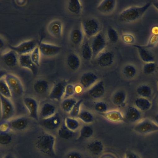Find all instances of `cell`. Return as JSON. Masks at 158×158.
Wrapping results in <instances>:
<instances>
[{"instance_id":"cell-1","label":"cell","mask_w":158,"mask_h":158,"mask_svg":"<svg viewBox=\"0 0 158 158\" xmlns=\"http://www.w3.org/2000/svg\"><path fill=\"white\" fill-rule=\"evenodd\" d=\"M151 2H148L141 6H131L123 10L119 15V20L124 23H133L140 19L149 9Z\"/></svg>"},{"instance_id":"cell-2","label":"cell","mask_w":158,"mask_h":158,"mask_svg":"<svg viewBox=\"0 0 158 158\" xmlns=\"http://www.w3.org/2000/svg\"><path fill=\"white\" fill-rule=\"evenodd\" d=\"M55 138L52 134L45 133L38 137L35 147L39 151L48 156L55 155Z\"/></svg>"},{"instance_id":"cell-3","label":"cell","mask_w":158,"mask_h":158,"mask_svg":"<svg viewBox=\"0 0 158 158\" xmlns=\"http://www.w3.org/2000/svg\"><path fill=\"white\" fill-rule=\"evenodd\" d=\"M4 79L10 89L12 97L19 98L22 96L24 93V87L18 77L13 74L7 73Z\"/></svg>"},{"instance_id":"cell-4","label":"cell","mask_w":158,"mask_h":158,"mask_svg":"<svg viewBox=\"0 0 158 158\" xmlns=\"http://www.w3.org/2000/svg\"><path fill=\"white\" fill-rule=\"evenodd\" d=\"M133 130L140 135H148L158 131V126L150 119H141L134 126Z\"/></svg>"},{"instance_id":"cell-5","label":"cell","mask_w":158,"mask_h":158,"mask_svg":"<svg viewBox=\"0 0 158 158\" xmlns=\"http://www.w3.org/2000/svg\"><path fill=\"white\" fill-rule=\"evenodd\" d=\"M1 107V120L9 121L15 114V107L10 99L0 94Z\"/></svg>"},{"instance_id":"cell-6","label":"cell","mask_w":158,"mask_h":158,"mask_svg":"<svg viewBox=\"0 0 158 158\" xmlns=\"http://www.w3.org/2000/svg\"><path fill=\"white\" fill-rule=\"evenodd\" d=\"M81 27L84 34L89 38H92L99 33L100 25L96 19H88L84 20L82 23Z\"/></svg>"},{"instance_id":"cell-7","label":"cell","mask_w":158,"mask_h":158,"mask_svg":"<svg viewBox=\"0 0 158 158\" xmlns=\"http://www.w3.org/2000/svg\"><path fill=\"white\" fill-rule=\"evenodd\" d=\"M106 44L105 37L103 34L100 32L92 38L90 45L93 52V58H96L101 52L104 51L107 45Z\"/></svg>"},{"instance_id":"cell-8","label":"cell","mask_w":158,"mask_h":158,"mask_svg":"<svg viewBox=\"0 0 158 158\" xmlns=\"http://www.w3.org/2000/svg\"><path fill=\"white\" fill-rule=\"evenodd\" d=\"M37 47L34 40H27L17 46H9L10 50L14 51L19 56L30 54Z\"/></svg>"},{"instance_id":"cell-9","label":"cell","mask_w":158,"mask_h":158,"mask_svg":"<svg viewBox=\"0 0 158 158\" xmlns=\"http://www.w3.org/2000/svg\"><path fill=\"white\" fill-rule=\"evenodd\" d=\"M23 103L29 117L35 121H39V105L36 100L31 97H26L23 99Z\"/></svg>"},{"instance_id":"cell-10","label":"cell","mask_w":158,"mask_h":158,"mask_svg":"<svg viewBox=\"0 0 158 158\" xmlns=\"http://www.w3.org/2000/svg\"><path fill=\"white\" fill-rule=\"evenodd\" d=\"M115 56L110 51H104L96 57L98 65L102 68H107L111 66L114 62Z\"/></svg>"},{"instance_id":"cell-11","label":"cell","mask_w":158,"mask_h":158,"mask_svg":"<svg viewBox=\"0 0 158 158\" xmlns=\"http://www.w3.org/2000/svg\"><path fill=\"white\" fill-rule=\"evenodd\" d=\"M66 85V83L63 81L59 82L55 84L49 93V98L60 101L64 97Z\"/></svg>"},{"instance_id":"cell-12","label":"cell","mask_w":158,"mask_h":158,"mask_svg":"<svg viewBox=\"0 0 158 158\" xmlns=\"http://www.w3.org/2000/svg\"><path fill=\"white\" fill-rule=\"evenodd\" d=\"M61 123L60 115L58 113H56L51 117L42 119V125L47 130H55L59 129L61 126Z\"/></svg>"},{"instance_id":"cell-13","label":"cell","mask_w":158,"mask_h":158,"mask_svg":"<svg viewBox=\"0 0 158 158\" xmlns=\"http://www.w3.org/2000/svg\"><path fill=\"white\" fill-rule=\"evenodd\" d=\"M98 77L92 72L84 73L80 79V85L84 89H89L97 82Z\"/></svg>"},{"instance_id":"cell-14","label":"cell","mask_w":158,"mask_h":158,"mask_svg":"<svg viewBox=\"0 0 158 158\" xmlns=\"http://www.w3.org/2000/svg\"><path fill=\"white\" fill-rule=\"evenodd\" d=\"M41 54L44 56H55L59 53L61 47L54 44L42 42L38 46Z\"/></svg>"},{"instance_id":"cell-15","label":"cell","mask_w":158,"mask_h":158,"mask_svg":"<svg viewBox=\"0 0 158 158\" xmlns=\"http://www.w3.org/2000/svg\"><path fill=\"white\" fill-rule=\"evenodd\" d=\"M18 63L22 68L30 70L33 75H36L37 73L38 67L33 62L30 54L19 56Z\"/></svg>"},{"instance_id":"cell-16","label":"cell","mask_w":158,"mask_h":158,"mask_svg":"<svg viewBox=\"0 0 158 158\" xmlns=\"http://www.w3.org/2000/svg\"><path fill=\"white\" fill-rule=\"evenodd\" d=\"M124 119L130 123H137L142 119L141 112L135 106H129L125 110Z\"/></svg>"},{"instance_id":"cell-17","label":"cell","mask_w":158,"mask_h":158,"mask_svg":"<svg viewBox=\"0 0 158 158\" xmlns=\"http://www.w3.org/2000/svg\"><path fill=\"white\" fill-rule=\"evenodd\" d=\"M9 121L11 130L15 131H23L29 126L28 119L23 116L16 117Z\"/></svg>"},{"instance_id":"cell-18","label":"cell","mask_w":158,"mask_h":158,"mask_svg":"<svg viewBox=\"0 0 158 158\" xmlns=\"http://www.w3.org/2000/svg\"><path fill=\"white\" fill-rule=\"evenodd\" d=\"M105 86L104 82L99 81L89 89L88 93L89 96L94 99H99L102 98L105 93Z\"/></svg>"},{"instance_id":"cell-19","label":"cell","mask_w":158,"mask_h":158,"mask_svg":"<svg viewBox=\"0 0 158 158\" xmlns=\"http://www.w3.org/2000/svg\"><path fill=\"white\" fill-rule=\"evenodd\" d=\"M19 55L14 51L10 50L2 55V59L4 63L9 68L16 66L18 63Z\"/></svg>"},{"instance_id":"cell-20","label":"cell","mask_w":158,"mask_h":158,"mask_svg":"<svg viewBox=\"0 0 158 158\" xmlns=\"http://www.w3.org/2000/svg\"><path fill=\"white\" fill-rule=\"evenodd\" d=\"M137 49L139 58L145 63L155 62V58L153 54L147 49L145 48L142 45H132Z\"/></svg>"},{"instance_id":"cell-21","label":"cell","mask_w":158,"mask_h":158,"mask_svg":"<svg viewBox=\"0 0 158 158\" xmlns=\"http://www.w3.org/2000/svg\"><path fill=\"white\" fill-rule=\"evenodd\" d=\"M116 5V2L114 0H103L97 6V10L101 13L108 14L114 10Z\"/></svg>"},{"instance_id":"cell-22","label":"cell","mask_w":158,"mask_h":158,"mask_svg":"<svg viewBox=\"0 0 158 158\" xmlns=\"http://www.w3.org/2000/svg\"><path fill=\"white\" fill-rule=\"evenodd\" d=\"M63 26L59 20H54L50 23L48 26L49 34L56 38H60L62 35Z\"/></svg>"},{"instance_id":"cell-23","label":"cell","mask_w":158,"mask_h":158,"mask_svg":"<svg viewBox=\"0 0 158 158\" xmlns=\"http://www.w3.org/2000/svg\"><path fill=\"white\" fill-rule=\"evenodd\" d=\"M106 120L114 123H119L124 120V116L120 111L118 110H108L105 113L101 114Z\"/></svg>"},{"instance_id":"cell-24","label":"cell","mask_w":158,"mask_h":158,"mask_svg":"<svg viewBox=\"0 0 158 158\" xmlns=\"http://www.w3.org/2000/svg\"><path fill=\"white\" fill-rule=\"evenodd\" d=\"M87 148L93 155L99 156L104 150V145L102 141L95 139L87 144Z\"/></svg>"},{"instance_id":"cell-25","label":"cell","mask_w":158,"mask_h":158,"mask_svg":"<svg viewBox=\"0 0 158 158\" xmlns=\"http://www.w3.org/2000/svg\"><path fill=\"white\" fill-rule=\"evenodd\" d=\"M70 39L72 43L75 46L81 45L84 40V33L82 29L76 27L72 29L70 35Z\"/></svg>"},{"instance_id":"cell-26","label":"cell","mask_w":158,"mask_h":158,"mask_svg":"<svg viewBox=\"0 0 158 158\" xmlns=\"http://www.w3.org/2000/svg\"><path fill=\"white\" fill-rule=\"evenodd\" d=\"M56 113V109L55 106L46 102L42 106L40 110V115L42 119H44L53 116Z\"/></svg>"},{"instance_id":"cell-27","label":"cell","mask_w":158,"mask_h":158,"mask_svg":"<svg viewBox=\"0 0 158 158\" xmlns=\"http://www.w3.org/2000/svg\"><path fill=\"white\" fill-rule=\"evenodd\" d=\"M135 107L141 112L149 110L152 106V103L149 99L138 97L134 101Z\"/></svg>"},{"instance_id":"cell-28","label":"cell","mask_w":158,"mask_h":158,"mask_svg":"<svg viewBox=\"0 0 158 158\" xmlns=\"http://www.w3.org/2000/svg\"><path fill=\"white\" fill-rule=\"evenodd\" d=\"M67 64L70 70L77 71L81 66V61L80 57L75 53H71L67 59Z\"/></svg>"},{"instance_id":"cell-29","label":"cell","mask_w":158,"mask_h":158,"mask_svg":"<svg viewBox=\"0 0 158 158\" xmlns=\"http://www.w3.org/2000/svg\"><path fill=\"white\" fill-rule=\"evenodd\" d=\"M127 95L123 90H119L116 91L112 97V102L114 105L118 107H122L125 104Z\"/></svg>"},{"instance_id":"cell-30","label":"cell","mask_w":158,"mask_h":158,"mask_svg":"<svg viewBox=\"0 0 158 158\" xmlns=\"http://www.w3.org/2000/svg\"><path fill=\"white\" fill-rule=\"evenodd\" d=\"M81 55L84 60H90L93 58V52L91 45L87 40H83L81 46Z\"/></svg>"},{"instance_id":"cell-31","label":"cell","mask_w":158,"mask_h":158,"mask_svg":"<svg viewBox=\"0 0 158 158\" xmlns=\"http://www.w3.org/2000/svg\"><path fill=\"white\" fill-rule=\"evenodd\" d=\"M33 88L36 93L42 95L47 92L49 88V84L46 80L38 79L34 82Z\"/></svg>"},{"instance_id":"cell-32","label":"cell","mask_w":158,"mask_h":158,"mask_svg":"<svg viewBox=\"0 0 158 158\" xmlns=\"http://www.w3.org/2000/svg\"><path fill=\"white\" fill-rule=\"evenodd\" d=\"M68 9L69 12L72 14L78 15L81 12L82 5L80 1L70 0L68 2Z\"/></svg>"},{"instance_id":"cell-33","label":"cell","mask_w":158,"mask_h":158,"mask_svg":"<svg viewBox=\"0 0 158 158\" xmlns=\"http://www.w3.org/2000/svg\"><path fill=\"white\" fill-rule=\"evenodd\" d=\"M152 89L147 84L139 85L136 89V93L138 97L148 99L152 95Z\"/></svg>"},{"instance_id":"cell-34","label":"cell","mask_w":158,"mask_h":158,"mask_svg":"<svg viewBox=\"0 0 158 158\" xmlns=\"http://www.w3.org/2000/svg\"><path fill=\"white\" fill-rule=\"evenodd\" d=\"M75 132L70 130L65 126V124L60 126L58 130V135L60 138L62 139H70L75 135Z\"/></svg>"},{"instance_id":"cell-35","label":"cell","mask_w":158,"mask_h":158,"mask_svg":"<svg viewBox=\"0 0 158 158\" xmlns=\"http://www.w3.org/2000/svg\"><path fill=\"white\" fill-rule=\"evenodd\" d=\"M94 130L93 127L89 125H85L80 129L78 139H86L90 138L94 135Z\"/></svg>"},{"instance_id":"cell-36","label":"cell","mask_w":158,"mask_h":158,"mask_svg":"<svg viewBox=\"0 0 158 158\" xmlns=\"http://www.w3.org/2000/svg\"><path fill=\"white\" fill-rule=\"evenodd\" d=\"M77 102V101L73 98L64 99L61 104L62 110L66 113L69 114Z\"/></svg>"},{"instance_id":"cell-37","label":"cell","mask_w":158,"mask_h":158,"mask_svg":"<svg viewBox=\"0 0 158 158\" xmlns=\"http://www.w3.org/2000/svg\"><path fill=\"white\" fill-rule=\"evenodd\" d=\"M137 73V70L133 64H126L123 69V73L125 77L128 78H134L136 75Z\"/></svg>"},{"instance_id":"cell-38","label":"cell","mask_w":158,"mask_h":158,"mask_svg":"<svg viewBox=\"0 0 158 158\" xmlns=\"http://www.w3.org/2000/svg\"><path fill=\"white\" fill-rule=\"evenodd\" d=\"M66 127L70 130L75 132L80 127V123L75 118L67 117L65 119V124Z\"/></svg>"},{"instance_id":"cell-39","label":"cell","mask_w":158,"mask_h":158,"mask_svg":"<svg viewBox=\"0 0 158 158\" xmlns=\"http://www.w3.org/2000/svg\"><path fill=\"white\" fill-rule=\"evenodd\" d=\"M77 118L86 124H90L94 121V116L90 112L87 110L81 111Z\"/></svg>"},{"instance_id":"cell-40","label":"cell","mask_w":158,"mask_h":158,"mask_svg":"<svg viewBox=\"0 0 158 158\" xmlns=\"http://www.w3.org/2000/svg\"><path fill=\"white\" fill-rule=\"evenodd\" d=\"M0 94L7 98L10 99L12 97L11 91L4 78L0 80Z\"/></svg>"},{"instance_id":"cell-41","label":"cell","mask_w":158,"mask_h":158,"mask_svg":"<svg viewBox=\"0 0 158 158\" xmlns=\"http://www.w3.org/2000/svg\"><path fill=\"white\" fill-rule=\"evenodd\" d=\"M157 69V64L155 62L145 63L142 68L143 73L147 75L152 74Z\"/></svg>"},{"instance_id":"cell-42","label":"cell","mask_w":158,"mask_h":158,"mask_svg":"<svg viewBox=\"0 0 158 158\" xmlns=\"http://www.w3.org/2000/svg\"><path fill=\"white\" fill-rule=\"evenodd\" d=\"M108 39L111 43H117L119 40V36L118 32L116 29L112 27H109L107 31Z\"/></svg>"},{"instance_id":"cell-43","label":"cell","mask_w":158,"mask_h":158,"mask_svg":"<svg viewBox=\"0 0 158 158\" xmlns=\"http://www.w3.org/2000/svg\"><path fill=\"white\" fill-rule=\"evenodd\" d=\"M41 53L39 50L38 47H36L33 51L30 54V58L33 62L39 67L40 64V57H41Z\"/></svg>"},{"instance_id":"cell-44","label":"cell","mask_w":158,"mask_h":158,"mask_svg":"<svg viewBox=\"0 0 158 158\" xmlns=\"http://www.w3.org/2000/svg\"><path fill=\"white\" fill-rule=\"evenodd\" d=\"M158 43V34H152L149 39L148 43L146 45H142L145 48H154Z\"/></svg>"},{"instance_id":"cell-45","label":"cell","mask_w":158,"mask_h":158,"mask_svg":"<svg viewBox=\"0 0 158 158\" xmlns=\"http://www.w3.org/2000/svg\"><path fill=\"white\" fill-rule=\"evenodd\" d=\"M94 108L96 111L102 114L108 111V107L106 102H104L99 101L95 103Z\"/></svg>"},{"instance_id":"cell-46","label":"cell","mask_w":158,"mask_h":158,"mask_svg":"<svg viewBox=\"0 0 158 158\" xmlns=\"http://www.w3.org/2000/svg\"><path fill=\"white\" fill-rule=\"evenodd\" d=\"M83 100L82 99L77 101V102L75 104L72 110L70 112L69 114L70 117L72 118H77L80 112H81V106Z\"/></svg>"},{"instance_id":"cell-47","label":"cell","mask_w":158,"mask_h":158,"mask_svg":"<svg viewBox=\"0 0 158 158\" xmlns=\"http://www.w3.org/2000/svg\"><path fill=\"white\" fill-rule=\"evenodd\" d=\"M12 140V135L9 134V133H0V144L1 145H8L11 143Z\"/></svg>"},{"instance_id":"cell-48","label":"cell","mask_w":158,"mask_h":158,"mask_svg":"<svg viewBox=\"0 0 158 158\" xmlns=\"http://www.w3.org/2000/svg\"><path fill=\"white\" fill-rule=\"evenodd\" d=\"M75 93V86L71 84L67 85L65 88V93L63 98L66 99L71 98Z\"/></svg>"},{"instance_id":"cell-49","label":"cell","mask_w":158,"mask_h":158,"mask_svg":"<svg viewBox=\"0 0 158 158\" xmlns=\"http://www.w3.org/2000/svg\"><path fill=\"white\" fill-rule=\"evenodd\" d=\"M10 130L9 121H2L0 122V133H8Z\"/></svg>"},{"instance_id":"cell-50","label":"cell","mask_w":158,"mask_h":158,"mask_svg":"<svg viewBox=\"0 0 158 158\" xmlns=\"http://www.w3.org/2000/svg\"><path fill=\"white\" fill-rule=\"evenodd\" d=\"M122 40L125 43L129 45H133L135 41L134 37L131 34H124L122 37Z\"/></svg>"},{"instance_id":"cell-51","label":"cell","mask_w":158,"mask_h":158,"mask_svg":"<svg viewBox=\"0 0 158 158\" xmlns=\"http://www.w3.org/2000/svg\"><path fill=\"white\" fill-rule=\"evenodd\" d=\"M66 158H82V156L79 152L72 151L67 154Z\"/></svg>"},{"instance_id":"cell-52","label":"cell","mask_w":158,"mask_h":158,"mask_svg":"<svg viewBox=\"0 0 158 158\" xmlns=\"http://www.w3.org/2000/svg\"><path fill=\"white\" fill-rule=\"evenodd\" d=\"M124 158H138V157L134 152H127L125 154Z\"/></svg>"},{"instance_id":"cell-53","label":"cell","mask_w":158,"mask_h":158,"mask_svg":"<svg viewBox=\"0 0 158 158\" xmlns=\"http://www.w3.org/2000/svg\"><path fill=\"white\" fill-rule=\"evenodd\" d=\"M83 89V88L80 85H78L75 86V93H77V94L81 93Z\"/></svg>"},{"instance_id":"cell-54","label":"cell","mask_w":158,"mask_h":158,"mask_svg":"<svg viewBox=\"0 0 158 158\" xmlns=\"http://www.w3.org/2000/svg\"><path fill=\"white\" fill-rule=\"evenodd\" d=\"M5 41L2 38L0 37V51L2 50L5 47Z\"/></svg>"},{"instance_id":"cell-55","label":"cell","mask_w":158,"mask_h":158,"mask_svg":"<svg viewBox=\"0 0 158 158\" xmlns=\"http://www.w3.org/2000/svg\"><path fill=\"white\" fill-rule=\"evenodd\" d=\"M8 73L5 70H0V80L3 78H4L5 77Z\"/></svg>"},{"instance_id":"cell-56","label":"cell","mask_w":158,"mask_h":158,"mask_svg":"<svg viewBox=\"0 0 158 158\" xmlns=\"http://www.w3.org/2000/svg\"><path fill=\"white\" fill-rule=\"evenodd\" d=\"M151 2V5H152L154 8L158 11V0H154Z\"/></svg>"},{"instance_id":"cell-57","label":"cell","mask_w":158,"mask_h":158,"mask_svg":"<svg viewBox=\"0 0 158 158\" xmlns=\"http://www.w3.org/2000/svg\"><path fill=\"white\" fill-rule=\"evenodd\" d=\"M152 34H158V27H154L151 30Z\"/></svg>"},{"instance_id":"cell-58","label":"cell","mask_w":158,"mask_h":158,"mask_svg":"<svg viewBox=\"0 0 158 158\" xmlns=\"http://www.w3.org/2000/svg\"><path fill=\"white\" fill-rule=\"evenodd\" d=\"M153 121L158 126V113H157V114H155V116H154V119H153Z\"/></svg>"},{"instance_id":"cell-59","label":"cell","mask_w":158,"mask_h":158,"mask_svg":"<svg viewBox=\"0 0 158 158\" xmlns=\"http://www.w3.org/2000/svg\"><path fill=\"white\" fill-rule=\"evenodd\" d=\"M3 158H15V157H14L12 154H6L4 157H3Z\"/></svg>"},{"instance_id":"cell-60","label":"cell","mask_w":158,"mask_h":158,"mask_svg":"<svg viewBox=\"0 0 158 158\" xmlns=\"http://www.w3.org/2000/svg\"><path fill=\"white\" fill-rule=\"evenodd\" d=\"M157 84H158V79H157Z\"/></svg>"},{"instance_id":"cell-61","label":"cell","mask_w":158,"mask_h":158,"mask_svg":"<svg viewBox=\"0 0 158 158\" xmlns=\"http://www.w3.org/2000/svg\"><path fill=\"white\" fill-rule=\"evenodd\" d=\"M157 103H158V99H157Z\"/></svg>"}]
</instances>
